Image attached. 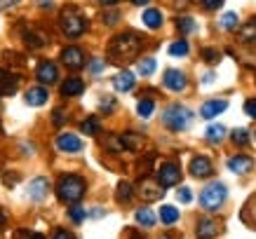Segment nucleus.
Returning <instances> with one entry per match:
<instances>
[{
    "instance_id": "1",
    "label": "nucleus",
    "mask_w": 256,
    "mask_h": 239,
    "mask_svg": "<svg viewBox=\"0 0 256 239\" xmlns=\"http://www.w3.org/2000/svg\"><path fill=\"white\" fill-rule=\"evenodd\" d=\"M141 45H144V42H141V38L136 33H122V35L113 38L108 52L116 61H130V59H134V56L139 54Z\"/></svg>"
},
{
    "instance_id": "2",
    "label": "nucleus",
    "mask_w": 256,
    "mask_h": 239,
    "mask_svg": "<svg viewBox=\"0 0 256 239\" xmlns=\"http://www.w3.org/2000/svg\"><path fill=\"white\" fill-rule=\"evenodd\" d=\"M85 195V181L80 176H62V181L56 183V197L62 202H78Z\"/></svg>"
},
{
    "instance_id": "3",
    "label": "nucleus",
    "mask_w": 256,
    "mask_h": 239,
    "mask_svg": "<svg viewBox=\"0 0 256 239\" xmlns=\"http://www.w3.org/2000/svg\"><path fill=\"white\" fill-rule=\"evenodd\" d=\"M62 28L66 35H70V38H78V35H82L87 28V21H85V16L78 14V9H64L62 12Z\"/></svg>"
},
{
    "instance_id": "4",
    "label": "nucleus",
    "mask_w": 256,
    "mask_h": 239,
    "mask_svg": "<svg viewBox=\"0 0 256 239\" xmlns=\"http://www.w3.org/2000/svg\"><path fill=\"white\" fill-rule=\"evenodd\" d=\"M226 195H228V190H226L224 183H210L204 190H202L200 204L207 209V211H216V209L226 202Z\"/></svg>"
},
{
    "instance_id": "5",
    "label": "nucleus",
    "mask_w": 256,
    "mask_h": 239,
    "mask_svg": "<svg viewBox=\"0 0 256 239\" xmlns=\"http://www.w3.org/2000/svg\"><path fill=\"white\" fill-rule=\"evenodd\" d=\"M190 117H193V113L188 108H184V106H172V108L164 110L162 122L167 124L172 131H184L188 124H190Z\"/></svg>"
},
{
    "instance_id": "6",
    "label": "nucleus",
    "mask_w": 256,
    "mask_h": 239,
    "mask_svg": "<svg viewBox=\"0 0 256 239\" xmlns=\"http://www.w3.org/2000/svg\"><path fill=\"white\" fill-rule=\"evenodd\" d=\"M158 181H160V185L162 188H170V185H176L178 181H181V171H178L176 164H162L160 167V171H158Z\"/></svg>"
},
{
    "instance_id": "7",
    "label": "nucleus",
    "mask_w": 256,
    "mask_h": 239,
    "mask_svg": "<svg viewBox=\"0 0 256 239\" xmlns=\"http://www.w3.org/2000/svg\"><path fill=\"white\" fill-rule=\"evenodd\" d=\"M186 85H188V80L181 70L170 68L167 73H164V87H167V89H172V92H184Z\"/></svg>"
},
{
    "instance_id": "8",
    "label": "nucleus",
    "mask_w": 256,
    "mask_h": 239,
    "mask_svg": "<svg viewBox=\"0 0 256 239\" xmlns=\"http://www.w3.org/2000/svg\"><path fill=\"white\" fill-rule=\"evenodd\" d=\"M56 148L62 153H80L82 150V141L76 134H62V136H56Z\"/></svg>"
},
{
    "instance_id": "9",
    "label": "nucleus",
    "mask_w": 256,
    "mask_h": 239,
    "mask_svg": "<svg viewBox=\"0 0 256 239\" xmlns=\"http://www.w3.org/2000/svg\"><path fill=\"white\" fill-rule=\"evenodd\" d=\"M62 61L68 68H82L85 66V54H82V49H78V47H66L62 52Z\"/></svg>"
},
{
    "instance_id": "10",
    "label": "nucleus",
    "mask_w": 256,
    "mask_h": 239,
    "mask_svg": "<svg viewBox=\"0 0 256 239\" xmlns=\"http://www.w3.org/2000/svg\"><path fill=\"white\" fill-rule=\"evenodd\" d=\"M47 190H50V181H47L45 176L33 178L31 183H28V197H31V200H36V202L45 200V197H47Z\"/></svg>"
},
{
    "instance_id": "11",
    "label": "nucleus",
    "mask_w": 256,
    "mask_h": 239,
    "mask_svg": "<svg viewBox=\"0 0 256 239\" xmlns=\"http://www.w3.org/2000/svg\"><path fill=\"white\" fill-rule=\"evenodd\" d=\"M212 171H214V167H212V162L207 157H193L190 160V174L195 178H207L212 176Z\"/></svg>"
},
{
    "instance_id": "12",
    "label": "nucleus",
    "mask_w": 256,
    "mask_h": 239,
    "mask_svg": "<svg viewBox=\"0 0 256 239\" xmlns=\"http://www.w3.org/2000/svg\"><path fill=\"white\" fill-rule=\"evenodd\" d=\"M252 167H254V160L247 155H235L228 160V169L233 174H247V171H252Z\"/></svg>"
},
{
    "instance_id": "13",
    "label": "nucleus",
    "mask_w": 256,
    "mask_h": 239,
    "mask_svg": "<svg viewBox=\"0 0 256 239\" xmlns=\"http://www.w3.org/2000/svg\"><path fill=\"white\" fill-rule=\"evenodd\" d=\"M16 80L10 70H5L2 66H0V96H10V94L16 92Z\"/></svg>"
},
{
    "instance_id": "14",
    "label": "nucleus",
    "mask_w": 256,
    "mask_h": 239,
    "mask_svg": "<svg viewBox=\"0 0 256 239\" xmlns=\"http://www.w3.org/2000/svg\"><path fill=\"white\" fill-rule=\"evenodd\" d=\"M36 73H38V80H40V82H45V85H52L56 77H59V73H56V66L52 61H42L38 66V70H36Z\"/></svg>"
},
{
    "instance_id": "15",
    "label": "nucleus",
    "mask_w": 256,
    "mask_h": 239,
    "mask_svg": "<svg viewBox=\"0 0 256 239\" xmlns=\"http://www.w3.org/2000/svg\"><path fill=\"white\" fill-rule=\"evenodd\" d=\"M218 232V225L216 221H210V218H204V221H200L198 223V230H195V235H198V239H214Z\"/></svg>"
},
{
    "instance_id": "16",
    "label": "nucleus",
    "mask_w": 256,
    "mask_h": 239,
    "mask_svg": "<svg viewBox=\"0 0 256 239\" xmlns=\"http://www.w3.org/2000/svg\"><path fill=\"white\" fill-rule=\"evenodd\" d=\"M228 108V103L226 101H221V99H214V101H207L204 106L200 108V115L204 117V120H212L214 115H218V113H224V110Z\"/></svg>"
},
{
    "instance_id": "17",
    "label": "nucleus",
    "mask_w": 256,
    "mask_h": 239,
    "mask_svg": "<svg viewBox=\"0 0 256 239\" xmlns=\"http://www.w3.org/2000/svg\"><path fill=\"white\" fill-rule=\"evenodd\" d=\"M47 96H50V94H47L45 87H31V89L26 92V103L38 108V106H45L47 103Z\"/></svg>"
},
{
    "instance_id": "18",
    "label": "nucleus",
    "mask_w": 256,
    "mask_h": 239,
    "mask_svg": "<svg viewBox=\"0 0 256 239\" xmlns=\"http://www.w3.org/2000/svg\"><path fill=\"white\" fill-rule=\"evenodd\" d=\"M85 92V82L80 77H68L62 85V94L64 96H78V94Z\"/></svg>"
},
{
    "instance_id": "19",
    "label": "nucleus",
    "mask_w": 256,
    "mask_h": 239,
    "mask_svg": "<svg viewBox=\"0 0 256 239\" xmlns=\"http://www.w3.org/2000/svg\"><path fill=\"white\" fill-rule=\"evenodd\" d=\"M113 87H116L118 92H130L134 87V75L130 73V70H122V73H118L116 77H113Z\"/></svg>"
},
{
    "instance_id": "20",
    "label": "nucleus",
    "mask_w": 256,
    "mask_h": 239,
    "mask_svg": "<svg viewBox=\"0 0 256 239\" xmlns=\"http://www.w3.org/2000/svg\"><path fill=\"white\" fill-rule=\"evenodd\" d=\"M144 23H146L148 28H160V26H162L160 9H146V12H144Z\"/></svg>"
},
{
    "instance_id": "21",
    "label": "nucleus",
    "mask_w": 256,
    "mask_h": 239,
    "mask_svg": "<svg viewBox=\"0 0 256 239\" xmlns=\"http://www.w3.org/2000/svg\"><path fill=\"white\" fill-rule=\"evenodd\" d=\"M134 218H136V223L144 225V228H153V225H156V214H153L150 209H139Z\"/></svg>"
},
{
    "instance_id": "22",
    "label": "nucleus",
    "mask_w": 256,
    "mask_h": 239,
    "mask_svg": "<svg viewBox=\"0 0 256 239\" xmlns=\"http://www.w3.org/2000/svg\"><path fill=\"white\" fill-rule=\"evenodd\" d=\"M226 136V127L224 124H212L210 129H207V141L210 143H221Z\"/></svg>"
},
{
    "instance_id": "23",
    "label": "nucleus",
    "mask_w": 256,
    "mask_h": 239,
    "mask_svg": "<svg viewBox=\"0 0 256 239\" xmlns=\"http://www.w3.org/2000/svg\"><path fill=\"white\" fill-rule=\"evenodd\" d=\"M160 218H162V223H164V225L176 223V221H178V209L170 207V204H164V207L160 209Z\"/></svg>"
},
{
    "instance_id": "24",
    "label": "nucleus",
    "mask_w": 256,
    "mask_h": 239,
    "mask_svg": "<svg viewBox=\"0 0 256 239\" xmlns=\"http://www.w3.org/2000/svg\"><path fill=\"white\" fill-rule=\"evenodd\" d=\"M141 190H144V193H141L144 200H158V197H162V193H164V190H160V185H153V183H148V181L141 185Z\"/></svg>"
},
{
    "instance_id": "25",
    "label": "nucleus",
    "mask_w": 256,
    "mask_h": 239,
    "mask_svg": "<svg viewBox=\"0 0 256 239\" xmlns=\"http://www.w3.org/2000/svg\"><path fill=\"white\" fill-rule=\"evenodd\" d=\"M170 54L172 56H186L188 54V42L186 40H176L170 45Z\"/></svg>"
},
{
    "instance_id": "26",
    "label": "nucleus",
    "mask_w": 256,
    "mask_h": 239,
    "mask_svg": "<svg viewBox=\"0 0 256 239\" xmlns=\"http://www.w3.org/2000/svg\"><path fill=\"white\" fill-rule=\"evenodd\" d=\"M80 129H82V134H90V136H94V134L99 131V120H96V117H87L85 122L80 124Z\"/></svg>"
},
{
    "instance_id": "27",
    "label": "nucleus",
    "mask_w": 256,
    "mask_h": 239,
    "mask_svg": "<svg viewBox=\"0 0 256 239\" xmlns=\"http://www.w3.org/2000/svg\"><path fill=\"white\" fill-rule=\"evenodd\" d=\"M238 14L235 12H228V14H224V19H221V28H226V31H233V28H238Z\"/></svg>"
},
{
    "instance_id": "28",
    "label": "nucleus",
    "mask_w": 256,
    "mask_h": 239,
    "mask_svg": "<svg viewBox=\"0 0 256 239\" xmlns=\"http://www.w3.org/2000/svg\"><path fill=\"white\" fill-rule=\"evenodd\" d=\"M176 26H178V31H181V33H193L195 28H198V23H195L190 16H184V19H178Z\"/></svg>"
},
{
    "instance_id": "29",
    "label": "nucleus",
    "mask_w": 256,
    "mask_h": 239,
    "mask_svg": "<svg viewBox=\"0 0 256 239\" xmlns=\"http://www.w3.org/2000/svg\"><path fill=\"white\" fill-rule=\"evenodd\" d=\"M136 68H139L141 75H150V73L156 70V59H141V61L136 63Z\"/></svg>"
},
{
    "instance_id": "30",
    "label": "nucleus",
    "mask_w": 256,
    "mask_h": 239,
    "mask_svg": "<svg viewBox=\"0 0 256 239\" xmlns=\"http://www.w3.org/2000/svg\"><path fill=\"white\" fill-rule=\"evenodd\" d=\"M118 200H120V202H130V200H132V185H130V183H120V185H118Z\"/></svg>"
},
{
    "instance_id": "31",
    "label": "nucleus",
    "mask_w": 256,
    "mask_h": 239,
    "mask_svg": "<svg viewBox=\"0 0 256 239\" xmlns=\"http://www.w3.org/2000/svg\"><path fill=\"white\" fill-rule=\"evenodd\" d=\"M153 108H156L153 101H139V106H136V110H139L141 117H150L153 115Z\"/></svg>"
},
{
    "instance_id": "32",
    "label": "nucleus",
    "mask_w": 256,
    "mask_h": 239,
    "mask_svg": "<svg viewBox=\"0 0 256 239\" xmlns=\"http://www.w3.org/2000/svg\"><path fill=\"white\" fill-rule=\"evenodd\" d=\"M68 216H70V221H73V223H82V221H85V216H87V211L82 207H70Z\"/></svg>"
},
{
    "instance_id": "33",
    "label": "nucleus",
    "mask_w": 256,
    "mask_h": 239,
    "mask_svg": "<svg viewBox=\"0 0 256 239\" xmlns=\"http://www.w3.org/2000/svg\"><path fill=\"white\" fill-rule=\"evenodd\" d=\"M233 141L238 146H247L249 143V131L247 129H235L233 131Z\"/></svg>"
},
{
    "instance_id": "34",
    "label": "nucleus",
    "mask_w": 256,
    "mask_h": 239,
    "mask_svg": "<svg viewBox=\"0 0 256 239\" xmlns=\"http://www.w3.org/2000/svg\"><path fill=\"white\" fill-rule=\"evenodd\" d=\"M16 239H45L40 232H33V230H19L16 232Z\"/></svg>"
},
{
    "instance_id": "35",
    "label": "nucleus",
    "mask_w": 256,
    "mask_h": 239,
    "mask_svg": "<svg viewBox=\"0 0 256 239\" xmlns=\"http://www.w3.org/2000/svg\"><path fill=\"white\" fill-rule=\"evenodd\" d=\"M244 113H247L252 120H256V99H249L247 103H244Z\"/></svg>"
},
{
    "instance_id": "36",
    "label": "nucleus",
    "mask_w": 256,
    "mask_h": 239,
    "mask_svg": "<svg viewBox=\"0 0 256 239\" xmlns=\"http://www.w3.org/2000/svg\"><path fill=\"white\" fill-rule=\"evenodd\" d=\"M176 195H178V200L184 202V204H188V202L193 200V193H190V188H181Z\"/></svg>"
},
{
    "instance_id": "37",
    "label": "nucleus",
    "mask_w": 256,
    "mask_h": 239,
    "mask_svg": "<svg viewBox=\"0 0 256 239\" xmlns=\"http://www.w3.org/2000/svg\"><path fill=\"white\" fill-rule=\"evenodd\" d=\"M202 7L204 9H218L221 5H224V0H200Z\"/></svg>"
},
{
    "instance_id": "38",
    "label": "nucleus",
    "mask_w": 256,
    "mask_h": 239,
    "mask_svg": "<svg viewBox=\"0 0 256 239\" xmlns=\"http://www.w3.org/2000/svg\"><path fill=\"white\" fill-rule=\"evenodd\" d=\"M202 54H204V59H207L210 63H216L218 61V52H216V49H204Z\"/></svg>"
},
{
    "instance_id": "39",
    "label": "nucleus",
    "mask_w": 256,
    "mask_h": 239,
    "mask_svg": "<svg viewBox=\"0 0 256 239\" xmlns=\"http://www.w3.org/2000/svg\"><path fill=\"white\" fill-rule=\"evenodd\" d=\"M64 120H66V117H64V110L56 108L54 110V124H64Z\"/></svg>"
},
{
    "instance_id": "40",
    "label": "nucleus",
    "mask_w": 256,
    "mask_h": 239,
    "mask_svg": "<svg viewBox=\"0 0 256 239\" xmlns=\"http://www.w3.org/2000/svg\"><path fill=\"white\" fill-rule=\"evenodd\" d=\"M54 239H76V237H73V235H68L66 230H59V232L54 235Z\"/></svg>"
},
{
    "instance_id": "41",
    "label": "nucleus",
    "mask_w": 256,
    "mask_h": 239,
    "mask_svg": "<svg viewBox=\"0 0 256 239\" xmlns=\"http://www.w3.org/2000/svg\"><path fill=\"white\" fill-rule=\"evenodd\" d=\"M19 0H0V9H5V7H10V5H16Z\"/></svg>"
},
{
    "instance_id": "42",
    "label": "nucleus",
    "mask_w": 256,
    "mask_h": 239,
    "mask_svg": "<svg viewBox=\"0 0 256 239\" xmlns=\"http://www.w3.org/2000/svg\"><path fill=\"white\" fill-rule=\"evenodd\" d=\"M101 68H104V63H101V61H94L92 63V73H99Z\"/></svg>"
},
{
    "instance_id": "43",
    "label": "nucleus",
    "mask_w": 256,
    "mask_h": 239,
    "mask_svg": "<svg viewBox=\"0 0 256 239\" xmlns=\"http://www.w3.org/2000/svg\"><path fill=\"white\" fill-rule=\"evenodd\" d=\"M40 7H52V0H38Z\"/></svg>"
},
{
    "instance_id": "44",
    "label": "nucleus",
    "mask_w": 256,
    "mask_h": 239,
    "mask_svg": "<svg viewBox=\"0 0 256 239\" xmlns=\"http://www.w3.org/2000/svg\"><path fill=\"white\" fill-rule=\"evenodd\" d=\"M101 2H104V5H116L118 0H101Z\"/></svg>"
},
{
    "instance_id": "45",
    "label": "nucleus",
    "mask_w": 256,
    "mask_h": 239,
    "mask_svg": "<svg viewBox=\"0 0 256 239\" xmlns=\"http://www.w3.org/2000/svg\"><path fill=\"white\" fill-rule=\"evenodd\" d=\"M132 2H134V5H146L148 0H132Z\"/></svg>"
},
{
    "instance_id": "46",
    "label": "nucleus",
    "mask_w": 256,
    "mask_h": 239,
    "mask_svg": "<svg viewBox=\"0 0 256 239\" xmlns=\"http://www.w3.org/2000/svg\"><path fill=\"white\" fill-rule=\"evenodd\" d=\"M5 223V214H2V211H0V225Z\"/></svg>"
},
{
    "instance_id": "47",
    "label": "nucleus",
    "mask_w": 256,
    "mask_h": 239,
    "mask_svg": "<svg viewBox=\"0 0 256 239\" xmlns=\"http://www.w3.org/2000/svg\"><path fill=\"white\" fill-rule=\"evenodd\" d=\"M160 239H170V237H160Z\"/></svg>"
},
{
    "instance_id": "48",
    "label": "nucleus",
    "mask_w": 256,
    "mask_h": 239,
    "mask_svg": "<svg viewBox=\"0 0 256 239\" xmlns=\"http://www.w3.org/2000/svg\"><path fill=\"white\" fill-rule=\"evenodd\" d=\"M254 139H256V136H254Z\"/></svg>"
}]
</instances>
